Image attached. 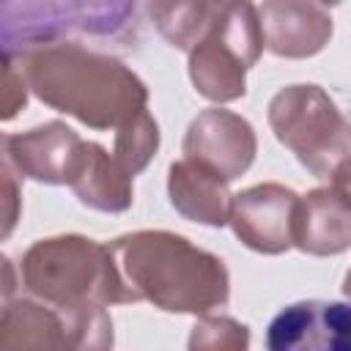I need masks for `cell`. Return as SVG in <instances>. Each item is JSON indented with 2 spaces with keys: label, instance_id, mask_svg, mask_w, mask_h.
Here are the masks:
<instances>
[{
  "label": "cell",
  "instance_id": "obj_1",
  "mask_svg": "<svg viewBox=\"0 0 351 351\" xmlns=\"http://www.w3.org/2000/svg\"><path fill=\"white\" fill-rule=\"evenodd\" d=\"M8 58L16 60L27 88L47 107L90 129L118 132L137 112L148 110L145 82L115 55L77 41H58Z\"/></svg>",
  "mask_w": 351,
  "mask_h": 351
},
{
  "label": "cell",
  "instance_id": "obj_2",
  "mask_svg": "<svg viewBox=\"0 0 351 351\" xmlns=\"http://www.w3.org/2000/svg\"><path fill=\"white\" fill-rule=\"evenodd\" d=\"M115 263L140 296L165 313L208 315L230 299L222 258L170 230H132L110 241Z\"/></svg>",
  "mask_w": 351,
  "mask_h": 351
},
{
  "label": "cell",
  "instance_id": "obj_3",
  "mask_svg": "<svg viewBox=\"0 0 351 351\" xmlns=\"http://www.w3.org/2000/svg\"><path fill=\"white\" fill-rule=\"evenodd\" d=\"M22 285L52 307L69 304H132L140 296L123 280L110 244L80 233L33 241L19 263Z\"/></svg>",
  "mask_w": 351,
  "mask_h": 351
},
{
  "label": "cell",
  "instance_id": "obj_4",
  "mask_svg": "<svg viewBox=\"0 0 351 351\" xmlns=\"http://www.w3.org/2000/svg\"><path fill=\"white\" fill-rule=\"evenodd\" d=\"M266 118L274 137L315 178L329 181L351 159V121L318 85L296 82L280 88L269 101Z\"/></svg>",
  "mask_w": 351,
  "mask_h": 351
},
{
  "label": "cell",
  "instance_id": "obj_5",
  "mask_svg": "<svg viewBox=\"0 0 351 351\" xmlns=\"http://www.w3.org/2000/svg\"><path fill=\"white\" fill-rule=\"evenodd\" d=\"M3 55L90 38H121L134 27L137 5L129 3H3ZM80 44V41H77Z\"/></svg>",
  "mask_w": 351,
  "mask_h": 351
},
{
  "label": "cell",
  "instance_id": "obj_6",
  "mask_svg": "<svg viewBox=\"0 0 351 351\" xmlns=\"http://www.w3.org/2000/svg\"><path fill=\"white\" fill-rule=\"evenodd\" d=\"M184 159H192L225 181L241 178L258 154V137L247 118L225 107L200 110L186 126L181 143Z\"/></svg>",
  "mask_w": 351,
  "mask_h": 351
},
{
  "label": "cell",
  "instance_id": "obj_7",
  "mask_svg": "<svg viewBox=\"0 0 351 351\" xmlns=\"http://www.w3.org/2000/svg\"><path fill=\"white\" fill-rule=\"evenodd\" d=\"M299 200L302 197L282 184L247 186L233 195L228 225L244 247L261 255H282L293 247Z\"/></svg>",
  "mask_w": 351,
  "mask_h": 351
},
{
  "label": "cell",
  "instance_id": "obj_8",
  "mask_svg": "<svg viewBox=\"0 0 351 351\" xmlns=\"http://www.w3.org/2000/svg\"><path fill=\"white\" fill-rule=\"evenodd\" d=\"M266 351H351V304L304 299L282 307L269 321Z\"/></svg>",
  "mask_w": 351,
  "mask_h": 351
},
{
  "label": "cell",
  "instance_id": "obj_9",
  "mask_svg": "<svg viewBox=\"0 0 351 351\" xmlns=\"http://www.w3.org/2000/svg\"><path fill=\"white\" fill-rule=\"evenodd\" d=\"M82 137L63 121H47L19 134H3V165L41 184H69Z\"/></svg>",
  "mask_w": 351,
  "mask_h": 351
},
{
  "label": "cell",
  "instance_id": "obj_10",
  "mask_svg": "<svg viewBox=\"0 0 351 351\" xmlns=\"http://www.w3.org/2000/svg\"><path fill=\"white\" fill-rule=\"evenodd\" d=\"M263 47L277 58H313L332 38V14L321 3L266 0L258 5Z\"/></svg>",
  "mask_w": 351,
  "mask_h": 351
},
{
  "label": "cell",
  "instance_id": "obj_11",
  "mask_svg": "<svg viewBox=\"0 0 351 351\" xmlns=\"http://www.w3.org/2000/svg\"><path fill=\"white\" fill-rule=\"evenodd\" d=\"M230 181L217 176L214 170L192 162L178 159L167 170V195L170 206L189 222L222 228L230 219L233 195L228 189Z\"/></svg>",
  "mask_w": 351,
  "mask_h": 351
},
{
  "label": "cell",
  "instance_id": "obj_12",
  "mask_svg": "<svg viewBox=\"0 0 351 351\" xmlns=\"http://www.w3.org/2000/svg\"><path fill=\"white\" fill-rule=\"evenodd\" d=\"M293 247L321 258L351 247V206L332 186H315L299 200Z\"/></svg>",
  "mask_w": 351,
  "mask_h": 351
},
{
  "label": "cell",
  "instance_id": "obj_13",
  "mask_svg": "<svg viewBox=\"0 0 351 351\" xmlns=\"http://www.w3.org/2000/svg\"><path fill=\"white\" fill-rule=\"evenodd\" d=\"M69 186L82 206L104 214H121L134 200L132 176L121 167V162L104 145L93 140L82 143Z\"/></svg>",
  "mask_w": 351,
  "mask_h": 351
},
{
  "label": "cell",
  "instance_id": "obj_14",
  "mask_svg": "<svg viewBox=\"0 0 351 351\" xmlns=\"http://www.w3.org/2000/svg\"><path fill=\"white\" fill-rule=\"evenodd\" d=\"M247 69L250 66L244 63V58L222 38L219 22L189 52V80L195 90L217 104L236 101L247 93Z\"/></svg>",
  "mask_w": 351,
  "mask_h": 351
},
{
  "label": "cell",
  "instance_id": "obj_15",
  "mask_svg": "<svg viewBox=\"0 0 351 351\" xmlns=\"http://www.w3.org/2000/svg\"><path fill=\"white\" fill-rule=\"evenodd\" d=\"M63 326L55 307L36 299H8L0 318V351H60Z\"/></svg>",
  "mask_w": 351,
  "mask_h": 351
},
{
  "label": "cell",
  "instance_id": "obj_16",
  "mask_svg": "<svg viewBox=\"0 0 351 351\" xmlns=\"http://www.w3.org/2000/svg\"><path fill=\"white\" fill-rule=\"evenodd\" d=\"M225 3L192 0V3H148L145 11L156 30L176 49L192 52L219 22Z\"/></svg>",
  "mask_w": 351,
  "mask_h": 351
},
{
  "label": "cell",
  "instance_id": "obj_17",
  "mask_svg": "<svg viewBox=\"0 0 351 351\" xmlns=\"http://www.w3.org/2000/svg\"><path fill=\"white\" fill-rule=\"evenodd\" d=\"M63 326L60 351H112L115 329L112 318L101 304H69L55 307Z\"/></svg>",
  "mask_w": 351,
  "mask_h": 351
},
{
  "label": "cell",
  "instance_id": "obj_18",
  "mask_svg": "<svg viewBox=\"0 0 351 351\" xmlns=\"http://www.w3.org/2000/svg\"><path fill=\"white\" fill-rule=\"evenodd\" d=\"M156 148H159V123L148 110H143L115 132L112 156L134 178L137 173H143L148 167Z\"/></svg>",
  "mask_w": 351,
  "mask_h": 351
},
{
  "label": "cell",
  "instance_id": "obj_19",
  "mask_svg": "<svg viewBox=\"0 0 351 351\" xmlns=\"http://www.w3.org/2000/svg\"><path fill=\"white\" fill-rule=\"evenodd\" d=\"M186 351H250V326L230 315H203L189 332Z\"/></svg>",
  "mask_w": 351,
  "mask_h": 351
},
{
  "label": "cell",
  "instance_id": "obj_20",
  "mask_svg": "<svg viewBox=\"0 0 351 351\" xmlns=\"http://www.w3.org/2000/svg\"><path fill=\"white\" fill-rule=\"evenodd\" d=\"M27 80L19 71L16 60L3 55V96H0V118L11 121L19 110H25L27 104Z\"/></svg>",
  "mask_w": 351,
  "mask_h": 351
},
{
  "label": "cell",
  "instance_id": "obj_21",
  "mask_svg": "<svg viewBox=\"0 0 351 351\" xmlns=\"http://www.w3.org/2000/svg\"><path fill=\"white\" fill-rule=\"evenodd\" d=\"M3 189H5V200H3V239H5L11 236L16 217H19V189H16V178L8 165H3Z\"/></svg>",
  "mask_w": 351,
  "mask_h": 351
},
{
  "label": "cell",
  "instance_id": "obj_22",
  "mask_svg": "<svg viewBox=\"0 0 351 351\" xmlns=\"http://www.w3.org/2000/svg\"><path fill=\"white\" fill-rule=\"evenodd\" d=\"M329 186L351 206V159H346L335 173H332V178H329Z\"/></svg>",
  "mask_w": 351,
  "mask_h": 351
},
{
  "label": "cell",
  "instance_id": "obj_23",
  "mask_svg": "<svg viewBox=\"0 0 351 351\" xmlns=\"http://www.w3.org/2000/svg\"><path fill=\"white\" fill-rule=\"evenodd\" d=\"M343 293H346V299H348V304H351V269H348L346 277H343Z\"/></svg>",
  "mask_w": 351,
  "mask_h": 351
}]
</instances>
